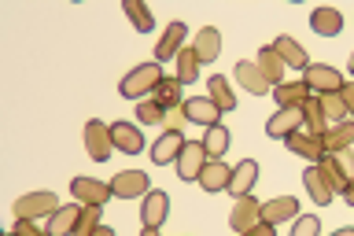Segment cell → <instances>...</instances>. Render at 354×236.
<instances>
[{"label":"cell","instance_id":"obj_31","mask_svg":"<svg viewBox=\"0 0 354 236\" xmlns=\"http://www.w3.org/2000/svg\"><path fill=\"white\" fill-rule=\"evenodd\" d=\"M236 82L248 89V93H254V96H266V89H270V82H266V78L259 74V66L254 63H236Z\"/></svg>","mask_w":354,"mask_h":236},{"label":"cell","instance_id":"obj_19","mask_svg":"<svg viewBox=\"0 0 354 236\" xmlns=\"http://www.w3.org/2000/svg\"><path fill=\"white\" fill-rule=\"evenodd\" d=\"M254 66H259V74H262L270 85H281V78H284V60L277 55L273 44H262V48H259V63H254Z\"/></svg>","mask_w":354,"mask_h":236},{"label":"cell","instance_id":"obj_9","mask_svg":"<svg viewBox=\"0 0 354 236\" xmlns=\"http://www.w3.org/2000/svg\"><path fill=\"white\" fill-rule=\"evenodd\" d=\"M299 129H303V107H281L266 122V137H273V140H288Z\"/></svg>","mask_w":354,"mask_h":236},{"label":"cell","instance_id":"obj_4","mask_svg":"<svg viewBox=\"0 0 354 236\" xmlns=\"http://www.w3.org/2000/svg\"><path fill=\"white\" fill-rule=\"evenodd\" d=\"M71 196L77 199L82 207H104L111 196H115V188L96 181V177H74L71 181Z\"/></svg>","mask_w":354,"mask_h":236},{"label":"cell","instance_id":"obj_12","mask_svg":"<svg viewBox=\"0 0 354 236\" xmlns=\"http://www.w3.org/2000/svg\"><path fill=\"white\" fill-rule=\"evenodd\" d=\"M284 148L295 152V155H303V159H310V163L325 159V137H314V133H306V129L292 133V137L284 140Z\"/></svg>","mask_w":354,"mask_h":236},{"label":"cell","instance_id":"obj_41","mask_svg":"<svg viewBox=\"0 0 354 236\" xmlns=\"http://www.w3.org/2000/svg\"><path fill=\"white\" fill-rule=\"evenodd\" d=\"M339 100H343V107H347V115H354V82H343Z\"/></svg>","mask_w":354,"mask_h":236},{"label":"cell","instance_id":"obj_18","mask_svg":"<svg viewBox=\"0 0 354 236\" xmlns=\"http://www.w3.org/2000/svg\"><path fill=\"white\" fill-rule=\"evenodd\" d=\"M254 181H259V163H254V159H243V163H236V170H232L229 192L236 196V199H240V196H251Z\"/></svg>","mask_w":354,"mask_h":236},{"label":"cell","instance_id":"obj_32","mask_svg":"<svg viewBox=\"0 0 354 236\" xmlns=\"http://www.w3.org/2000/svg\"><path fill=\"white\" fill-rule=\"evenodd\" d=\"M177 82H181V85H192L196 82V78H199V55L192 52V48H181V52H177Z\"/></svg>","mask_w":354,"mask_h":236},{"label":"cell","instance_id":"obj_16","mask_svg":"<svg viewBox=\"0 0 354 236\" xmlns=\"http://www.w3.org/2000/svg\"><path fill=\"white\" fill-rule=\"evenodd\" d=\"M299 218V199L295 196H277L270 203H262V221L281 226V221H295Z\"/></svg>","mask_w":354,"mask_h":236},{"label":"cell","instance_id":"obj_25","mask_svg":"<svg viewBox=\"0 0 354 236\" xmlns=\"http://www.w3.org/2000/svg\"><path fill=\"white\" fill-rule=\"evenodd\" d=\"M303 185H306V192H310V199H314L317 207H328V203H332V196H336V192L328 188V181L321 177L317 163H314V166H310V170L303 174Z\"/></svg>","mask_w":354,"mask_h":236},{"label":"cell","instance_id":"obj_1","mask_svg":"<svg viewBox=\"0 0 354 236\" xmlns=\"http://www.w3.org/2000/svg\"><path fill=\"white\" fill-rule=\"evenodd\" d=\"M162 78L166 74H162L159 63H140V66H133V71L118 82V93L126 96V100H137V104H140V96L144 93H155V85H159Z\"/></svg>","mask_w":354,"mask_h":236},{"label":"cell","instance_id":"obj_22","mask_svg":"<svg viewBox=\"0 0 354 236\" xmlns=\"http://www.w3.org/2000/svg\"><path fill=\"white\" fill-rule=\"evenodd\" d=\"M229 181H232V170L221 159L207 163V170L199 174V185H203L207 192H229Z\"/></svg>","mask_w":354,"mask_h":236},{"label":"cell","instance_id":"obj_6","mask_svg":"<svg viewBox=\"0 0 354 236\" xmlns=\"http://www.w3.org/2000/svg\"><path fill=\"white\" fill-rule=\"evenodd\" d=\"M59 207H63L59 196H52V192H30V196L15 199V218L33 221V218H41V215H55Z\"/></svg>","mask_w":354,"mask_h":236},{"label":"cell","instance_id":"obj_35","mask_svg":"<svg viewBox=\"0 0 354 236\" xmlns=\"http://www.w3.org/2000/svg\"><path fill=\"white\" fill-rule=\"evenodd\" d=\"M100 218H104V207H82V218H77L74 236H93L100 229Z\"/></svg>","mask_w":354,"mask_h":236},{"label":"cell","instance_id":"obj_21","mask_svg":"<svg viewBox=\"0 0 354 236\" xmlns=\"http://www.w3.org/2000/svg\"><path fill=\"white\" fill-rule=\"evenodd\" d=\"M77 218H82V207H77V203L59 207L55 215H48V236H74Z\"/></svg>","mask_w":354,"mask_h":236},{"label":"cell","instance_id":"obj_2","mask_svg":"<svg viewBox=\"0 0 354 236\" xmlns=\"http://www.w3.org/2000/svg\"><path fill=\"white\" fill-rule=\"evenodd\" d=\"M317 170L328 181L332 192L343 196V192H347V185H351V177H354V155L351 152H332V155H325V159L317 163Z\"/></svg>","mask_w":354,"mask_h":236},{"label":"cell","instance_id":"obj_34","mask_svg":"<svg viewBox=\"0 0 354 236\" xmlns=\"http://www.w3.org/2000/svg\"><path fill=\"white\" fill-rule=\"evenodd\" d=\"M126 15H129V22H133V30H140V33H148L151 26H155V19H151V11L140 4V0H126Z\"/></svg>","mask_w":354,"mask_h":236},{"label":"cell","instance_id":"obj_43","mask_svg":"<svg viewBox=\"0 0 354 236\" xmlns=\"http://www.w3.org/2000/svg\"><path fill=\"white\" fill-rule=\"evenodd\" d=\"M343 199H347V203L354 207V177H351V185H347V192H343Z\"/></svg>","mask_w":354,"mask_h":236},{"label":"cell","instance_id":"obj_45","mask_svg":"<svg viewBox=\"0 0 354 236\" xmlns=\"http://www.w3.org/2000/svg\"><path fill=\"white\" fill-rule=\"evenodd\" d=\"M332 236H354V229H336V233H332Z\"/></svg>","mask_w":354,"mask_h":236},{"label":"cell","instance_id":"obj_47","mask_svg":"<svg viewBox=\"0 0 354 236\" xmlns=\"http://www.w3.org/2000/svg\"><path fill=\"white\" fill-rule=\"evenodd\" d=\"M351 82H354V52H351Z\"/></svg>","mask_w":354,"mask_h":236},{"label":"cell","instance_id":"obj_39","mask_svg":"<svg viewBox=\"0 0 354 236\" xmlns=\"http://www.w3.org/2000/svg\"><path fill=\"white\" fill-rule=\"evenodd\" d=\"M11 233H19V236H48V229H37V226H33V221H15V229H11Z\"/></svg>","mask_w":354,"mask_h":236},{"label":"cell","instance_id":"obj_33","mask_svg":"<svg viewBox=\"0 0 354 236\" xmlns=\"http://www.w3.org/2000/svg\"><path fill=\"white\" fill-rule=\"evenodd\" d=\"M203 148H207V155H210V163H214V159H221V155L229 152V129L221 126V122H218V126H210V129H207V137H203Z\"/></svg>","mask_w":354,"mask_h":236},{"label":"cell","instance_id":"obj_44","mask_svg":"<svg viewBox=\"0 0 354 236\" xmlns=\"http://www.w3.org/2000/svg\"><path fill=\"white\" fill-rule=\"evenodd\" d=\"M93 236H115V229H107V226H100V229H96Z\"/></svg>","mask_w":354,"mask_h":236},{"label":"cell","instance_id":"obj_11","mask_svg":"<svg viewBox=\"0 0 354 236\" xmlns=\"http://www.w3.org/2000/svg\"><path fill=\"white\" fill-rule=\"evenodd\" d=\"M185 133H177V129H166L159 140L151 144V163L155 166H170V163H177V155L185 152Z\"/></svg>","mask_w":354,"mask_h":236},{"label":"cell","instance_id":"obj_15","mask_svg":"<svg viewBox=\"0 0 354 236\" xmlns=\"http://www.w3.org/2000/svg\"><path fill=\"white\" fill-rule=\"evenodd\" d=\"M185 37H188V26H185V22H177V19H174L170 26H166L162 41L155 44V63H162V60H177V52H181Z\"/></svg>","mask_w":354,"mask_h":236},{"label":"cell","instance_id":"obj_13","mask_svg":"<svg viewBox=\"0 0 354 236\" xmlns=\"http://www.w3.org/2000/svg\"><path fill=\"white\" fill-rule=\"evenodd\" d=\"M181 111H185L188 122H196V126H207V129L218 126V118H221V111L214 107V100H210V96H192V100H185Z\"/></svg>","mask_w":354,"mask_h":236},{"label":"cell","instance_id":"obj_23","mask_svg":"<svg viewBox=\"0 0 354 236\" xmlns=\"http://www.w3.org/2000/svg\"><path fill=\"white\" fill-rule=\"evenodd\" d=\"M192 52L199 55V63H214V60H218V52H221V33H218L214 26H203V30L196 33Z\"/></svg>","mask_w":354,"mask_h":236},{"label":"cell","instance_id":"obj_5","mask_svg":"<svg viewBox=\"0 0 354 236\" xmlns=\"http://www.w3.org/2000/svg\"><path fill=\"white\" fill-rule=\"evenodd\" d=\"M207 148H203V140H188L185 144V152L177 155V177L181 181H199V174L207 170Z\"/></svg>","mask_w":354,"mask_h":236},{"label":"cell","instance_id":"obj_37","mask_svg":"<svg viewBox=\"0 0 354 236\" xmlns=\"http://www.w3.org/2000/svg\"><path fill=\"white\" fill-rule=\"evenodd\" d=\"M137 118L144 122V126H155V122H166V111L155 104V100H140V104H137Z\"/></svg>","mask_w":354,"mask_h":236},{"label":"cell","instance_id":"obj_3","mask_svg":"<svg viewBox=\"0 0 354 236\" xmlns=\"http://www.w3.org/2000/svg\"><path fill=\"white\" fill-rule=\"evenodd\" d=\"M303 82H306V89H310V96H332V93H339V89H343V74L336 71V66L310 63Z\"/></svg>","mask_w":354,"mask_h":236},{"label":"cell","instance_id":"obj_20","mask_svg":"<svg viewBox=\"0 0 354 236\" xmlns=\"http://www.w3.org/2000/svg\"><path fill=\"white\" fill-rule=\"evenodd\" d=\"M273 48L284 60V66H295V71H306V66H310V55H306V48L295 37H277Z\"/></svg>","mask_w":354,"mask_h":236},{"label":"cell","instance_id":"obj_10","mask_svg":"<svg viewBox=\"0 0 354 236\" xmlns=\"http://www.w3.org/2000/svg\"><path fill=\"white\" fill-rule=\"evenodd\" d=\"M166 215H170V196L159 192V188H151L148 196H144V203H140V226L144 229H159Z\"/></svg>","mask_w":354,"mask_h":236},{"label":"cell","instance_id":"obj_7","mask_svg":"<svg viewBox=\"0 0 354 236\" xmlns=\"http://www.w3.org/2000/svg\"><path fill=\"white\" fill-rule=\"evenodd\" d=\"M85 152L93 155L96 163H107L111 152H115V140H111V126H104V122H88L85 126Z\"/></svg>","mask_w":354,"mask_h":236},{"label":"cell","instance_id":"obj_42","mask_svg":"<svg viewBox=\"0 0 354 236\" xmlns=\"http://www.w3.org/2000/svg\"><path fill=\"white\" fill-rule=\"evenodd\" d=\"M273 229H277V226H270V221H259V226H254V229H248V233H240V236H277Z\"/></svg>","mask_w":354,"mask_h":236},{"label":"cell","instance_id":"obj_36","mask_svg":"<svg viewBox=\"0 0 354 236\" xmlns=\"http://www.w3.org/2000/svg\"><path fill=\"white\" fill-rule=\"evenodd\" d=\"M317 100H321V111H325V118H328V122H347V107H343L339 93H332V96H317Z\"/></svg>","mask_w":354,"mask_h":236},{"label":"cell","instance_id":"obj_14","mask_svg":"<svg viewBox=\"0 0 354 236\" xmlns=\"http://www.w3.org/2000/svg\"><path fill=\"white\" fill-rule=\"evenodd\" d=\"M111 188H115L118 199H144V196L151 192V188H148V174H140V170L118 174L115 181H111Z\"/></svg>","mask_w":354,"mask_h":236},{"label":"cell","instance_id":"obj_8","mask_svg":"<svg viewBox=\"0 0 354 236\" xmlns=\"http://www.w3.org/2000/svg\"><path fill=\"white\" fill-rule=\"evenodd\" d=\"M262 221V203L254 196H240L236 203H232V215H229V226H232V233H248V229H254Z\"/></svg>","mask_w":354,"mask_h":236},{"label":"cell","instance_id":"obj_17","mask_svg":"<svg viewBox=\"0 0 354 236\" xmlns=\"http://www.w3.org/2000/svg\"><path fill=\"white\" fill-rule=\"evenodd\" d=\"M111 140H115V148L126 152V155L144 152V137H140V129L133 126V122H115V126H111Z\"/></svg>","mask_w":354,"mask_h":236},{"label":"cell","instance_id":"obj_24","mask_svg":"<svg viewBox=\"0 0 354 236\" xmlns=\"http://www.w3.org/2000/svg\"><path fill=\"white\" fill-rule=\"evenodd\" d=\"M351 144H354V118L328 126V133H325V155H332V152H347Z\"/></svg>","mask_w":354,"mask_h":236},{"label":"cell","instance_id":"obj_30","mask_svg":"<svg viewBox=\"0 0 354 236\" xmlns=\"http://www.w3.org/2000/svg\"><path fill=\"white\" fill-rule=\"evenodd\" d=\"M151 100H155V104H159L162 111H174V107H181V82H177V78H162V82L155 85Z\"/></svg>","mask_w":354,"mask_h":236},{"label":"cell","instance_id":"obj_27","mask_svg":"<svg viewBox=\"0 0 354 236\" xmlns=\"http://www.w3.org/2000/svg\"><path fill=\"white\" fill-rule=\"evenodd\" d=\"M207 96L214 100V107L225 115V111H236V96H232V89H229V78H221V74H214L207 82Z\"/></svg>","mask_w":354,"mask_h":236},{"label":"cell","instance_id":"obj_38","mask_svg":"<svg viewBox=\"0 0 354 236\" xmlns=\"http://www.w3.org/2000/svg\"><path fill=\"white\" fill-rule=\"evenodd\" d=\"M317 233H321V221L314 215H303L292 221V236H317Z\"/></svg>","mask_w":354,"mask_h":236},{"label":"cell","instance_id":"obj_26","mask_svg":"<svg viewBox=\"0 0 354 236\" xmlns=\"http://www.w3.org/2000/svg\"><path fill=\"white\" fill-rule=\"evenodd\" d=\"M310 26H314V33H321V37H336L343 30V15L336 8H317L314 15H310Z\"/></svg>","mask_w":354,"mask_h":236},{"label":"cell","instance_id":"obj_40","mask_svg":"<svg viewBox=\"0 0 354 236\" xmlns=\"http://www.w3.org/2000/svg\"><path fill=\"white\" fill-rule=\"evenodd\" d=\"M181 122H188V118H185V111H181V107H174V111H166V122H162V126L181 133Z\"/></svg>","mask_w":354,"mask_h":236},{"label":"cell","instance_id":"obj_28","mask_svg":"<svg viewBox=\"0 0 354 236\" xmlns=\"http://www.w3.org/2000/svg\"><path fill=\"white\" fill-rule=\"evenodd\" d=\"M273 96L281 107H303L310 100V89H306V82H281L273 89Z\"/></svg>","mask_w":354,"mask_h":236},{"label":"cell","instance_id":"obj_46","mask_svg":"<svg viewBox=\"0 0 354 236\" xmlns=\"http://www.w3.org/2000/svg\"><path fill=\"white\" fill-rule=\"evenodd\" d=\"M140 236H159V229H140Z\"/></svg>","mask_w":354,"mask_h":236},{"label":"cell","instance_id":"obj_29","mask_svg":"<svg viewBox=\"0 0 354 236\" xmlns=\"http://www.w3.org/2000/svg\"><path fill=\"white\" fill-rule=\"evenodd\" d=\"M303 126H306V133H314V137H325L328 133V118H325V111H321L317 96H310L303 104Z\"/></svg>","mask_w":354,"mask_h":236},{"label":"cell","instance_id":"obj_48","mask_svg":"<svg viewBox=\"0 0 354 236\" xmlns=\"http://www.w3.org/2000/svg\"><path fill=\"white\" fill-rule=\"evenodd\" d=\"M8 236H19V233H8Z\"/></svg>","mask_w":354,"mask_h":236}]
</instances>
